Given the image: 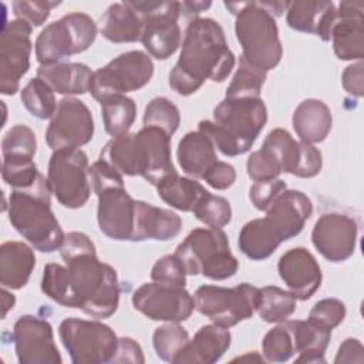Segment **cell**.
<instances>
[{
    "instance_id": "40",
    "label": "cell",
    "mask_w": 364,
    "mask_h": 364,
    "mask_svg": "<svg viewBox=\"0 0 364 364\" xmlns=\"http://www.w3.org/2000/svg\"><path fill=\"white\" fill-rule=\"evenodd\" d=\"M262 353L269 363H286L296 354L293 334L286 321H282L264 334Z\"/></svg>"
},
{
    "instance_id": "5",
    "label": "cell",
    "mask_w": 364,
    "mask_h": 364,
    "mask_svg": "<svg viewBox=\"0 0 364 364\" xmlns=\"http://www.w3.org/2000/svg\"><path fill=\"white\" fill-rule=\"evenodd\" d=\"M51 188L40 175L28 189H13L9 198L11 226L37 250L51 253L64 243V232L51 210Z\"/></svg>"
},
{
    "instance_id": "11",
    "label": "cell",
    "mask_w": 364,
    "mask_h": 364,
    "mask_svg": "<svg viewBox=\"0 0 364 364\" xmlns=\"http://www.w3.org/2000/svg\"><path fill=\"white\" fill-rule=\"evenodd\" d=\"M193 303L213 324L229 328L253 316L259 303V289L249 283L232 289L203 284L195 291Z\"/></svg>"
},
{
    "instance_id": "55",
    "label": "cell",
    "mask_w": 364,
    "mask_h": 364,
    "mask_svg": "<svg viewBox=\"0 0 364 364\" xmlns=\"http://www.w3.org/2000/svg\"><path fill=\"white\" fill-rule=\"evenodd\" d=\"M212 6L210 1H183L182 7L188 9V13H193V14H199L200 11L209 9Z\"/></svg>"
},
{
    "instance_id": "14",
    "label": "cell",
    "mask_w": 364,
    "mask_h": 364,
    "mask_svg": "<svg viewBox=\"0 0 364 364\" xmlns=\"http://www.w3.org/2000/svg\"><path fill=\"white\" fill-rule=\"evenodd\" d=\"M301 161V141H296L283 128L272 129L259 151L249 155L247 175L256 181L277 178L282 172L296 176Z\"/></svg>"
},
{
    "instance_id": "33",
    "label": "cell",
    "mask_w": 364,
    "mask_h": 364,
    "mask_svg": "<svg viewBox=\"0 0 364 364\" xmlns=\"http://www.w3.org/2000/svg\"><path fill=\"white\" fill-rule=\"evenodd\" d=\"M283 239L266 219H253L243 225L239 233V249L252 260H263L274 253Z\"/></svg>"
},
{
    "instance_id": "13",
    "label": "cell",
    "mask_w": 364,
    "mask_h": 364,
    "mask_svg": "<svg viewBox=\"0 0 364 364\" xmlns=\"http://www.w3.org/2000/svg\"><path fill=\"white\" fill-rule=\"evenodd\" d=\"M88 156L80 148L53 151L47 181L57 200L68 209L82 208L91 193Z\"/></svg>"
},
{
    "instance_id": "21",
    "label": "cell",
    "mask_w": 364,
    "mask_h": 364,
    "mask_svg": "<svg viewBox=\"0 0 364 364\" xmlns=\"http://www.w3.org/2000/svg\"><path fill=\"white\" fill-rule=\"evenodd\" d=\"M364 3L341 1L336 10V18L330 31L333 50L340 60H357L364 57Z\"/></svg>"
},
{
    "instance_id": "47",
    "label": "cell",
    "mask_w": 364,
    "mask_h": 364,
    "mask_svg": "<svg viewBox=\"0 0 364 364\" xmlns=\"http://www.w3.org/2000/svg\"><path fill=\"white\" fill-rule=\"evenodd\" d=\"M60 1H13V13L17 18L27 21L31 27L41 26L50 16L53 7L58 6Z\"/></svg>"
},
{
    "instance_id": "7",
    "label": "cell",
    "mask_w": 364,
    "mask_h": 364,
    "mask_svg": "<svg viewBox=\"0 0 364 364\" xmlns=\"http://www.w3.org/2000/svg\"><path fill=\"white\" fill-rule=\"evenodd\" d=\"M175 255L186 274L226 280L236 274L237 259L232 255L226 233L219 228H196L176 246Z\"/></svg>"
},
{
    "instance_id": "32",
    "label": "cell",
    "mask_w": 364,
    "mask_h": 364,
    "mask_svg": "<svg viewBox=\"0 0 364 364\" xmlns=\"http://www.w3.org/2000/svg\"><path fill=\"white\" fill-rule=\"evenodd\" d=\"M293 334L296 353L294 363H326L324 353L331 338V330L316 326L309 320H284Z\"/></svg>"
},
{
    "instance_id": "31",
    "label": "cell",
    "mask_w": 364,
    "mask_h": 364,
    "mask_svg": "<svg viewBox=\"0 0 364 364\" xmlns=\"http://www.w3.org/2000/svg\"><path fill=\"white\" fill-rule=\"evenodd\" d=\"M144 21L127 1L111 4L100 18V33L112 43L141 41Z\"/></svg>"
},
{
    "instance_id": "1",
    "label": "cell",
    "mask_w": 364,
    "mask_h": 364,
    "mask_svg": "<svg viewBox=\"0 0 364 364\" xmlns=\"http://www.w3.org/2000/svg\"><path fill=\"white\" fill-rule=\"evenodd\" d=\"M67 266H44L41 290L55 303L80 309L94 318L112 316L119 303L117 272L97 257V249L64 259Z\"/></svg>"
},
{
    "instance_id": "9",
    "label": "cell",
    "mask_w": 364,
    "mask_h": 364,
    "mask_svg": "<svg viewBox=\"0 0 364 364\" xmlns=\"http://www.w3.org/2000/svg\"><path fill=\"white\" fill-rule=\"evenodd\" d=\"M58 334L74 364L112 363L118 350V337L114 330L97 320L64 318Z\"/></svg>"
},
{
    "instance_id": "50",
    "label": "cell",
    "mask_w": 364,
    "mask_h": 364,
    "mask_svg": "<svg viewBox=\"0 0 364 364\" xmlns=\"http://www.w3.org/2000/svg\"><path fill=\"white\" fill-rule=\"evenodd\" d=\"M202 179L213 189L225 191L235 183L236 171L230 164L223 161H216L209 166V169L205 172Z\"/></svg>"
},
{
    "instance_id": "34",
    "label": "cell",
    "mask_w": 364,
    "mask_h": 364,
    "mask_svg": "<svg viewBox=\"0 0 364 364\" xmlns=\"http://www.w3.org/2000/svg\"><path fill=\"white\" fill-rule=\"evenodd\" d=\"M156 192L171 208L182 212H193L196 205L209 191L193 178L191 179L173 173L156 185Z\"/></svg>"
},
{
    "instance_id": "16",
    "label": "cell",
    "mask_w": 364,
    "mask_h": 364,
    "mask_svg": "<svg viewBox=\"0 0 364 364\" xmlns=\"http://www.w3.org/2000/svg\"><path fill=\"white\" fill-rule=\"evenodd\" d=\"M33 27L20 18L4 24L0 37V92L13 95L18 91L20 80L30 68Z\"/></svg>"
},
{
    "instance_id": "45",
    "label": "cell",
    "mask_w": 364,
    "mask_h": 364,
    "mask_svg": "<svg viewBox=\"0 0 364 364\" xmlns=\"http://www.w3.org/2000/svg\"><path fill=\"white\" fill-rule=\"evenodd\" d=\"M151 279L155 283L173 287H185L186 284V270L178 256L166 255L155 262L151 270Z\"/></svg>"
},
{
    "instance_id": "18",
    "label": "cell",
    "mask_w": 364,
    "mask_h": 364,
    "mask_svg": "<svg viewBox=\"0 0 364 364\" xmlns=\"http://www.w3.org/2000/svg\"><path fill=\"white\" fill-rule=\"evenodd\" d=\"M11 338L20 364H61L51 324L37 316L24 314L14 323Z\"/></svg>"
},
{
    "instance_id": "23",
    "label": "cell",
    "mask_w": 364,
    "mask_h": 364,
    "mask_svg": "<svg viewBox=\"0 0 364 364\" xmlns=\"http://www.w3.org/2000/svg\"><path fill=\"white\" fill-rule=\"evenodd\" d=\"M311 213L313 203L306 193L296 189H284L267 208L264 218L284 242L303 230Z\"/></svg>"
},
{
    "instance_id": "54",
    "label": "cell",
    "mask_w": 364,
    "mask_h": 364,
    "mask_svg": "<svg viewBox=\"0 0 364 364\" xmlns=\"http://www.w3.org/2000/svg\"><path fill=\"white\" fill-rule=\"evenodd\" d=\"M364 361V347L357 338H346L338 347L337 355L334 358L336 364L341 363H363Z\"/></svg>"
},
{
    "instance_id": "28",
    "label": "cell",
    "mask_w": 364,
    "mask_h": 364,
    "mask_svg": "<svg viewBox=\"0 0 364 364\" xmlns=\"http://www.w3.org/2000/svg\"><path fill=\"white\" fill-rule=\"evenodd\" d=\"M36 266L33 249L23 242H4L0 246V283L6 289L24 287Z\"/></svg>"
},
{
    "instance_id": "38",
    "label": "cell",
    "mask_w": 364,
    "mask_h": 364,
    "mask_svg": "<svg viewBox=\"0 0 364 364\" xmlns=\"http://www.w3.org/2000/svg\"><path fill=\"white\" fill-rule=\"evenodd\" d=\"M266 75V71L252 65L240 55L239 68L226 90L225 98H260Z\"/></svg>"
},
{
    "instance_id": "15",
    "label": "cell",
    "mask_w": 364,
    "mask_h": 364,
    "mask_svg": "<svg viewBox=\"0 0 364 364\" xmlns=\"http://www.w3.org/2000/svg\"><path fill=\"white\" fill-rule=\"evenodd\" d=\"M94 119L90 108L75 97L58 101L46 131L47 145L53 151L77 149L92 139Z\"/></svg>"
},
{
    "instance_id": "43",
    "label": "cell",
    "mask_w": 364,
    "mask_h": 364,
    "mask_svg": "<svg viewBox=\"0 0 364 364\" xmlns=\"http://www.w3.org/2000/svg\"><path fill=\"white\" fill-rule=\"evenodd\" d=\"M40 172L33 159L3 156V181L13 189H28L40 178Z\"/></svg>"
},
{
    "instance_id": "42",
    "label": "cell",
    "mask_w": 364,
    "mask_h": 364,
    "mask_svg": "<svg viewBox=\"0 0 364 364\" xmlns=\"http://www.w3.org/2000/svg\"><path fill=\"white\" fill-rule=\"evenodd\" d=\"M37 151L36 134L31 128L23 124L11 127L3 136L1 154L3 156L33 159Z\"/></svg>"
},
{
    "instance_id": "10",
    "label": "cell",
    "mask_w": 364,
    "mask_h": 364,
    "mask_svg": "<svg viewBox=\"0 0 364 364\" xmlns=\"http://www.w3.org/2000/svg\"><path fill=\"white\" fill-rule=\"evenodd\" d=\"M144 21L141 41L151 57L166 60L181 46V28L178 24L182 3L179 1H127Z\"/></svg>"
},
{
    "instance_id": "56",
    "label": "cell",
    "mask_w": 364,
    "mask_h": 364,
    "mask_svg": "<svg viewBox=\"0 0 364 364\" xmlns=\"http://www.w3.org/2000/svg\"><path fill=\"white\" fill-rule=\"evenodd\" d=\"M1 294H3V313H1V317L4 318L6 314H7V311H9L10 309H13V306H14V303H16V297H14V294L9 293V291L6 290V287H3Z\"/></svg>"
},
{
    "instance_id": "12",
    "label": "cell",
    "mask_w": 364,
    "mask_h": 364,
    "mask_svg": "<svg viewBox=\"0 0 364 364\" xmlns=\"http://www.w3.org/2000/svg\"><path fill=\"white\" fill-rule=\"evenodd\" d=\"M152 74L154 63L149 54L141 50L127 51L92 71L90 92L101 102L111 95L127 94L145 87Z\"/></svg>"
},
{
    "instance_id": "27",
    "label": "cell",
    "mask_w": 364,
    "mask_h": 364,
    "mask_svg": "<svg viewBox=\"0 0 364 364\" xmlns=\"http://www.w3.org/2000/svg\"><path fill=\"white\" fill-rule=\"evenodd\" d=\"M293 129L303 142H323L331 131L333 115L326 102L317 98L301 101L291 118Z\"/></svg>"
},
{
    "instance_id": "39",
    "label": "cell",
    "mask_w": 364,
    "mask_h": 364,
    "mask_svg": "<svg viewBox=\"0 0 364 364\" xmlns=\"http://www.w3.org/2000/svg\"><path fill=\"white\" fill-rule=\"evenodd\" d=\"M188 341L189 334L182 326H179V323L162 324L155 328L152 336V344L156 355L166 363H175Z\"/></svg>"
},
{
    "instance_id": "53",
    "label": "cell",
    "mask_w": 364,
    "mask_h": 364,
    "mask_svg": "<svg viewBox=\"0 0 364 364\" xmlns=\"http://www.w3.org/2000/svg\"><path fill=\"white\" fill-rule=\"evenodd\" d=\"M112 363H145L141 346L131 337H119L118 350Z\"/></svg>"
},
{
    "instance_id": "24",
    "label": "cell",
    "mask_w": 364,
    "mask_h": 364,
    "mask_svg": "<svg viewBox=\"0 0 364 364\" xmlns=\"http://www.w3.org/2000/svg\"><path fill=\"white\" fill-rule=\"evenodd\" d=\"M229 328L218 324L202 326L192 340L188 341L173 364H213L230 347Z\"/></svg>"
},
{
    "instance_id": "48",
    "label": "cell",
    "mask_w": 364,
    "mask_h": 364,
    "mask_svg": "<svg viewBox=\"0 0 364 364\" xmlns=\"http://www.w3.org/2000/svg\"><path fill=\"white\" fill-rule=\"evenodd\" d=\"M284 189H287L286 182L279 178L267 179V181H256L249 191V198L257 210L266 212L267 208L272 205V202Z\"/></svg>"
},
{
    "instance_id": "35",
    "label": "cell",
    "mask_w": 364,
    "mask_h": 364,
    "mask_svg": "<svg viewBox=\"0 0 364 364\" xmlns=\"http://www.w3.org/2000/svg\"><path fill=\"white\" fill-rule=\"evenodd\" d=\"M104 128L112 138L128 134L136 117V105L125 94L111 95L101 102Z\"/></svg>"
},
{
    "instance_id": "29",
    "label": "cell",
    "mask_w": 364,
    "mask_h": 364,
    "mask_svg": "<svg viewBox=\"0 0 364 364\" xmlns=\"http://www.w3.org/2000/svg\"><path fill=\"white\" fill-rule=\"evenodd\" d=\"M37 77L44 80L54 92L63 95L85 94L90 91L92 71L82 63H55L40 65Z\"/></svg>"
},
{
    "instance_id": "44",
    "label": "cell",
    "mask_w": 364,
    "mask_h": 364,
    "mask_svg": "<svg viewBox=\"0 0 364 364\" xmlns=\"http://www.w3.org/2000/svg\"><path fill=\"white\" fill-rule=\"evenodd\" d=\"M198 220L209 228L222 229L232 219V208L228 199L208 192L192 212Z\"/></svg>"
},
{
    "instance_id": "26",
    "label": "cell",
    "mask_w": 364,
    "mask_h": 364,
    "mask_svg": "<svg viewBox=\"0 0 364 364\" xmlns=\"http://www.w3.org/2000/svg\"><path fill=\"white\" fill-rule=\"evenodd\" d=\"M182 228V219L171 209L156 208L151 203L136 200V216L132 242L146 239L169 240L175 237Z\"/></svg>"
},
{
    "instance_id": "8",
    "label": "cell",
    "mask_w": 364,
    "mask_h": 364,
    "mask_svg": "<svg viewBox=\"0 0 364 364\" xmlns=\"http://www.w3.org/2000/svg\"><path fill=\"white\" fill-rule=\"evenodd\" d=\"M97 24L85 13H68L46 26L36 40V57L40 65L61 63L63 58L91 47L97 37Z\"/></svg>"
},
{
    "instance_id": "46",
    "label": "cell",
    "mask_w": 364,
    "mask_h": 364,
    "mask_svg": "<svg viewBox=\"0 0 364 364\" xmlns=\"http://www.w3.org/2000/svg\"><path fill=\"white\" fill-rule=\"evenodd\" d=\"M346 304L338 299H323L317 301L309 313L307 320L327 330L337 327L346 317Z\"/></svg>"
},
{
    "instance_id": "22",
    "label": "cell",
    "mask_w": 364,
    "mask_h": 364,
    "mask_svg": "<svg viewBox=\"0 0 364 364\" xmlns=\"http://www.w3.org/2000/svg\"><path fill=\"white\" fill-rule=\"evenodd\" d=\"M277 270L296 300H309L321 284V269L304 247H293L282 255Z\"/></svg>"
},
{
    "instance_id": "49",
    "label": "cell",
    "mask_w": 364,
    "mask_h": 364,
    "mask_svg": "<svg viewBox=\"0 0 364 364\" xmlns=\"http://www.w3.org/2000/svg\"><path fill=\"white\" fill-rule=\"evenodd\" d=\"M88 179L95 193L107 188L124 186L122 173L102 159H98L88 168Z\"/></svg>"
},
{
    "instance_id": "25",
    "label": "cell",
    "mask_w": 364,
    "mask_h": 364,
    "mask_svg": "<svg viewBox=\"0 0 364 364\" xmlns=\"http://www.w3.org/2000/svg\"><path fill=\"white\" fill-rule=\"evenodd\" d=\"M336 10L333 1H291L287 4L286 21L293 30L314 34L323 41H330Z\"/></svg>"
},
{
    "instance_id": "20",
    "label": "cell",
    "mask_w": 364,
    "mask_h": 364,
    "mask_svg": "<svg viewBox=\"0 0 364 364\" xmlns=\"http://www.w3.org/2000/svg\"><path fill=\"white\" fill-rule=\"evenodd\" d=\"M97 220L100 230L114 240L134 239L136 200L131 198L125 186L107 188L97 193Z\"/></svg>"
},
{
    "instance_id": "36",
    "label": "cell",
    "mask_w": 364,
    "mask_h": 364,
    "mask_svg": "<svg viewBox=\"0 0 364 364\" xmlns=\"http://www.w3.org/2000/svg\"><path fill=\"white\" fill-rule=\"evenodd\" d=\"M296 310V297L277 286H266L259 289L257 314L266 323H282L287 320Z\"/></svg>"
},
{
    "instance_id": "3",
    "label": "cell",
    "mask_w": 364,
    "mask_h": 364,
    "mask_svg": "<svg viewBox=\"0 0 364 364\" xmlns=\"http://www.w3.org/2000/svg\"><path fill=\"white\" fill-rule=\"evenodd\" d=\"M122 175L142 176L156 186L176 173L171 155V136L156 127H144L135 134H124L109 139L100 154Z\"/></svg>"
},
{
    "instance_id": "2",
    "label": "cell",
    "mask_w": 364,
    "mask_h": 364,
    "mask_svg": "<svg viewBox=\"0 0 364 364\" xmlns=\"http://www.w3.org/2000/svg\"><path fill=\"white\" fill-rule=\"evenodd\" d=\"M235 64L222 26L213 18L196 17L186 27L179 58L169 73V87L188 97L206 80L225 81Z\"/></svg>"
},
{
    "instance_id": "37",
    "label": "cell",
    "mask_w": 364,
    "mask_h": 364,
    "mask_svg": "<svg viewBox=\"0 0 364 364\" xmlns=\"http://www.w3.org/2000/svg\"><path fill=\"white\" fill-rule=\"evenodd\" d=\"M20 98L26 109L38 119H48L57 109L53 88L41 78H31L21 90Z\"/></svg>"
},
{
    "instance_id": "41",
    "label": "cell",
    "mask_w": 364,
    "mask_h": 364,
    "mask_svg": "<svg viewBox=\"0 0 364 364\" xmlns=\"http://www.w3.org/2000/svg\"><path fill=\"white\" fill-rule=\"evenodd\" d=\"M181 124L178 107L166 97H155L145 107L144 127H156L172 136Z\"/></svg>"
},
{
    "instance_id": "52",
    "label": "cell",
    "mask_w": 364,
    "mask_h": 364,
    "mask_svg": "<svg viewBox=\"0 0 364 364\" xmlns=\"http://www.w3.org/2000/svg\"><path fill=\"white\" fill-rule=\"evenodd\" d=\"M363 60L353 63L346 67L341 75V84L344 90L354 95V97H363L364 94V82H363Z\"/></svg>"
},
{
    "instance_id": "19",
    "label": "cell",
    "mask_w": 364,
    "mask_h": 364,
    "mask_svg": "<svg viewBox=\"0 0 364 364\" xmlns=\"http://www.w3.org/2000/svg\"><path fill=\"white\" fill-rule=\"evenodd\" d=\"M357 222L338 212L323 213L314 223L311 242L318 253L333 262L340 263L353 256L357 246Z\"/></svg>"
},
{
    "instance_id": "6",
    "label": "cell",
    "mask_w": 364,
    "mask_h": 364,
    "mask_svg": "<svg viewBox=\"0 0 364 364\" xmlns=\"http://www.w3.org/2000/svg\"><path fill=\"white\" fill-rule=\"evenodd\" d=\"M223 4L236 16L235 33L242 46V57L266 73L274 68L282 60L283 47L276 20L263 1Z\"/></svg>"
},
{
    "instance_id": "30",
    "label": "cell",
    "mask_w": 364,
    "mask_h": 364,
    "mask_svg": "<svg viewBox=\"0 0 364 364\" xmlns=\"http://www.w3.org/2000/svg\"><path fill=\"white\" fill-rule=\"evenodd\" d=\"M176 155L182 171L195 179H202L209 166L218 161L216 146L210 138L199 129L182 136L178 144Z\"/></svg>"
},
{
    "instance_id": "51",
    "label": "cell",
    "mask_w": 364,
    "mask_h": 364,
    "mask_svg": "<svg viewBox=\"0 0 364 364\" xmlns=\"http://www.w3.org/2000/svg\"><path fill=\"white\" fill-rule=\"evenodd\" d=\"M323 166L321 152L309 142L301 141V161L296 176L299 178H313L320 173Z\"/></svg>"
},
{
    "instance_id": "4",
    "label": "cell",
    "mask_w": 364,
    "mask_h": 364,
    "mask_svg": "<svg viewBox=\"0 0 364 364\" xmlns=\"http://www.w3.org/2000/svg\"><path fill=\"white\" fill-rule=\"evenodd\" d=\"M267 121L262 98H225L213 109V121L198 124L213 145L226 156L246 154Z\"/></svg>"
},
{
    "instance_id": "17",
    "label": "cell",
    "mask_w": 364,
    "mask_h": 364,
    "mask_svg": "<svg viewBox=\"0 0 364 364\" xmlns=\"http://www.w3.org/2000/svg\"><path fill=\"white\" fill-rule=\"evenodd\" d=\"M132 306L151 320L181 323L191 317L195 303L185 287L144 283L132 294Z\"/></svg>"
}]
</instances>
